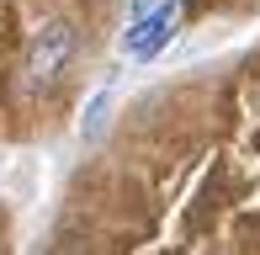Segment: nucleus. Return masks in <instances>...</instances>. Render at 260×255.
I'll return each instance as SVG.
<instances>
[{
  "instance_id": "obj_4",
  "label": "nucleus",
  "mask_w": 260,
  "mask_h": 255,
  "mask_svg": "<svg viewBox=\"0 0 260 255\" xmlns=\"http://www.w3.org/2000/svg\"><path fill=\"white\" fill-rule=\"evenodd\" d=\"M165 6H175V0H133V6H127V21H144V16H154Z\"/></svg>"
},
{
  "instance_id": "obj_1",
  "label": "nucleus",
  "mask_w": 260,
  "mask_h": 255,
  "mask_svg": "<svg viewBox=\"0 0 260 255\" xmlns=\"http://www.w3.org/2000/svg\"><path fill=\"white\" fill-rule=\"evenodd\" d=\"M69 53H75V27H69V21H43V27L32 32V43H27V85L32 90L53 85V80L64 75Z\"/></svg>"
},
{
  "instance_id": "obj_2",
  "label": "nucleus",
  "mask_w": 260,
  "mask_h": 255,
  "mask_svg": "<svg viewBox=\"0 0 260 255\" xmlns=\"http://www.w3.org/2000/svg\"><path fill=\"white\" fill-rule=\"evenodd\" d=\"M170 32H175V6H165V11H154V16H144V21H127L122 53L127 59H154L165 43H170Z\"/></svg>"
},
{
  "instance_id": "obj_3",
  "label": "nucleus",
  "mask_w": 260,
  "mask_h": 255,
  "mask_svg": "<svg viewBox=\"0 0 260 255\" xmlns=\"http://www.w3.org/2000/svg\"><path fill=\"white\" fill-rule=\"evenodd\" d=\"M106 107H112V96H106V90H101V96L90 101V112H85V128H80V133H85V138H96V133H101V122H106Z\"/></svg>"
}]
</instances>
